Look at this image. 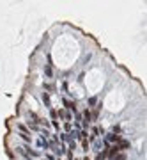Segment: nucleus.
Instances as JSON below:
<instances>
[{
  "instance_id": "4",
  "label": "nucleus",
  "mask_w": 147,
  "mask_h": 160,
  "mask_svg": "<svg viewBox=\"0 0 147 160\" xmlns=\"http://www.w3.org/2000/svg\"><path fill=\"white\" fill-rule=\"evenodd\" d=\"M43 98H45V103L50 107V100H48V94H43Z\"/></svg>"
},
{
  "instance_id": "5",
  "label": "nucleus",
  "mask_w": 147,
  "mask_h": 160,
  "mask_svg": "<svg viewBox=\"0 0 147 160\" xmlns=\"http://www.w3.org/2000/svg\"><path fill=\"white\" fill-rule=\"evenodd\" d=\"M85 160H89V158H85Z\"/></svg>"
},
{
  "instance_id": "1",
  "label": "nucleus",
  "mask_w": 147,
  "mask_h": 160,
  "mask_svg": "<svg viewBox=\"0 0 147 160\" xmlns=\"http://www.w3.org/2000/svg\"><path fill=\"white\" fill-rule=\"evenodd\" d=\"M119 150H126V148H129V142L128 141H119V146H117Z\"/></svg>"
},
{
  "instance_id": "2",
  "label": "nucleus",
  "mask_w": 147,
  "mask_h": 160,
  "mask_svg": "<svg viewBox=\"0 0 147 160\" xmlns=\"http://www.w3.org/2000/svg\"><path fill=\"white\" fill-rule=\"evenodd\" d=\"M105 157H106V150H105V151H101V153L96 157V160H105Z\"/></svg>"
},
{
  "instance_id": "3",
  "label": "nucleus",
  "mask_w": 147,
  "mask_h": 160,
  "mask_svg": "<svg viewBox=\"0 0 147 160\" xmlns=\"http://www.w3.org/2000/svg\"><path fill=\"white\" fill-rule=\"evenodd\" d=\"M83 119H85L83 123H85V126H87V125H89V119H91V116H89V112H85V114H83Z\"/></svg>"
}]
</instances>
